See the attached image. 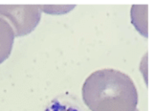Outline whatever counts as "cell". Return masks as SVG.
Masks as SVG:
<instances>
[{
  "label": "cell",
  "instance_id": "obj_1",
  "mask_svg": "<svg viewBox=\"0 0 155 111\" xmlns=\"http://www.w3.org/2000/svg\"><path fill=\"white\" fill-rule=\"evenodd\" d=\"M81 95L91 111H134L139 102L132 79L115 69H102L89 75Z\"/></svg>",
  "mask_w": 155,
  "mask_h": 111
},
{
  "label": "cell",
  "instance_id": "obj_2",
  "mask_svg": "<svg viewBox=\"0 0 155 111\" xmlns=\"http://www.w3.org/2000/svg\"><path fill=\"white\" fill-rule=\"evenodd\" d=\"M0 17L7 21L15 37H24L38 25L41 11L38 5H0Z\"/></svg>",
  "mask_w": 155,
  "mask_h": 111
},
{
  "label": "cell",
  "instance_id": "obj_3",
  "mask_svg": "<svg viewBox=\"0 0 155 111\" xmlns=\"http://www.w3.org/2000/svg\"><path fill=\"white\" fill-rule=\"evenodd\" d=\"M15 33L9 23L0 17V64L10 57L15 41Z\"/></svg>",
  "mask_w": 155,
  "mask_h": 111
},
{
  "label": "cell",
  "instance_id": "obj_4",
  "mask_svg": "<svg viewBox=\"0 0 155 111\" xmlns=\"http://www.w3.org/2000/svg\"><path fill=\"white\" fill-rule=\"evenodd\" d=\"M44 111H81V110L76 106H74V104L63 103L57 98L49 103V106L46 107Z\"/></svg>",
  "mask_w": 155,
  "mask_h": 111
},
{
  "label": "cell",
  "instance_id": "obj_5",
  "mask_svg": "<svg viewBox=\"0 0 155 111\" xmlns=\"http://www.w3.org/2000/svg\"><path fill=\"white\" fill-rule=\"evenodd\" d=\"M39 10L41 11H45V13L49 14V15H63L65 13H68L71 10H73L75 8L74 5L71 6H48V5H38Z\"/></svg>",
  "mask_w": 155,
  "mask_h": 111
},
{
  "label": "cell",
  "instance_id": "obj_6",
  "mask_svg": "<svg viewBox=\"0 0 155 111\" xmlns=\"http://www.w3.org/2000/svg\"><path fill=\"white\" fill-rule=\"evenodd\" d=\"M134 111H140V110H138V109H135Z\"/></svg>",
  "mask_w": 155,
  "mask_h": 111
}]
</instances>
